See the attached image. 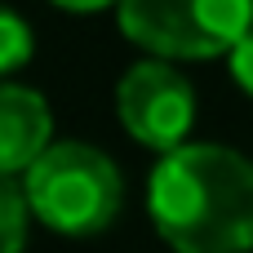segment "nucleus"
<instances>
[{
  "label": "nucleus",
  "instance_id": "nucleus-1",
  "mask_svg": "<svg viewBox=\"0 0 253 253\" xmlns=\"http://www.w3.org/2000/svg\"><path fill=\"white\" fill-rule=\"evenodd\" d=\"M147 209L173 253H249L253 160L222 142L160 151L147 182Z\"/></svg>",
  "mask_w": 253,
  "mask_h": 253
},
{
  "label": "nucleus",
  "instance_id": "nucleus-2",
  "mask_svg": "<svg viewBox=\"0 0 253 253\" xmlns=\"http://www.w3.org/2000/svg\"><path fill=\"white\" fill-rule=\"evenodd\" d=\"M36 222L58 236H98L125 209V178L116 160L89 142H49L22 173Z\"/></svg>",
  "mask_w": 253,
  "mask_h": 253
},
{
  "label": "nucleus",
  "instance_id": "nucleus-3",
  "mask_svg": "<svg viewBox=\"0 0 253 253\" xmlns=\"http://www.w3.org/2000/svg\"><path fill=\"white\" fill-rule=\"evenodd\" d=\"M125 40L156 58L196 62L231 53L253 27V0H120L116 4Z\"/></svg>",
  "mask_w": 253,
  "mask_h": 253
},
{
  "label": "nucleus",
  "instance_id": "nucleus-4",
  "mask_svg": "<svg viewBox=\"0 0 253 253\" xmlns=\"http://www.w3.org/2000/svg\"><path fill=\"white\" fill-rule=\"evenodd\" d=\"M116 111L133 142L151 151H173L187 142L196 120V89L173 67V58H147L133 62L116 84Z\"/></svg>",
  "mask_w": 253,
  "mask_h": 253
},
{
  "label": "nucleus",
  "instance_id": "nucleus-5",
  "mask_svg": "<svg viewBox=\"0 0 253 253\" xmlns=\"http://www.w3.org/2000/svg\"><path fill=\"white\" fill-rule=\"evenodd\" d=\"M53 142V111L27 84H0V173H27Z\"/></svg>",
  "mask_w": 253,
  "mask_h": 253
},
{
  "label": "nucleus",
  "instance_id": "nucleus-6",
  "mask_svg": "<svg viewBox=\"0 0 253 253\" xmlns=\"http://www.w3.org/2000/svg\"><path fill=\"white\" fill-rule=\"evenodd\" d=\"M31 218L36 213L27 200V187L13 182V173H0V253H22Z\"/></svg>",
  "mask_w": 253,
  "mask_h": 253
},
{
  "label": "nucleus",
  "instance_id": "nucleus-7",
  "mask_svg": "<svg viewBox=\"0 0 253 253\" xmlns=\"http://www.w3.org/2000/svg\"><path fill=\"white\" fill-rule=\"evenodd\" d=\"M31 53H36L31 22H27L22 13H13V9L0 4V80L13 76V71H22V67L31 62Z\"/></svg>",
  "mask_w": 253,
  "mask_h": 253
},
{
  "label": "nucleus",
  "instance_id": "nucleus-8",
  "mask_svg": "<svg viewBox=\"0 0 253 253\" xmlns=\"http://www.w3.org/2000/svg\"><path fill=\"white\" fill-rule=\"evenodd\" d=\"M227 62H231V80H236V84H240V89L253 98V27L240 36V40H236V44H231Z\"/></svg>",
  "mask_w": 253,
  "mask_h": 253
},
{
  "label": "nucleus",
  "instance_id": "nucleus-9",
  "mask_svg": "<svg viewBox=\"0 0 253 253\" xmlns=\"http://www.w3.org/2000/svg\"><path fill=\"white\" fill-rule=\"evenodd\" d=\"M58 9H67V13H98V9H107V4H120V0H53Z\"/></svg>",
  "mask_w": 253,
  "mask_h": 253
}]
</instances>
